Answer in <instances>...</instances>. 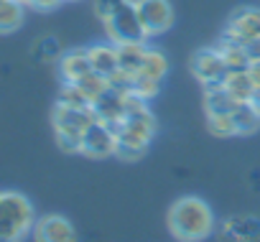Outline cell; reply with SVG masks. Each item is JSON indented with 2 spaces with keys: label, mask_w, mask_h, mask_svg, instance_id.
Wrapping results in <instances>:
<instances>
[{
  "label": "cell",
  "mask_w": 260,
  "mask_h": 242,
  "mask_svg": "<svg viewBox=\"0 0 260 242\" xmlns=\"http://www.w3.org/2000/svg\"><path fill=\"white\" fill-rule=\"evenodd\" d=\"M191 74L202 82V87H219L224 84L227 74H230V66L227 61L222 59V54L217 51V46L212 49H199L194 56H191Z\"/></svg>",
  "instance_id": "obj_5"
},
{
  "label": "cell",
  "mask_w": 260,
  "mask_h": 242,
  "mask_svg": "<svg viewBox=\"0 0 260 242\" xmlns=\"http://www.w3.org/2000/svg\"><path fill=\"white\" fill-rule=\"evenodd\" d=\"M64 3V0H28V6L34 8V11H54V8H59Z\"/></svg>",
  "instance_id": "obj_28"
},
{
  "label": "cell",
  "mask_w": 260,
  "mask_h": 242,
  "mask_svg": "<svg viewBox=\"0 0 260 242\" xmlns=\"http://www.w3.org/2000/svg\"><path fill=\"white\" fill-rule=\"evenodd\" d=\"M51 120H54V133H56L59 148L64 153H79L82 151V135L97 120V115H94L92 107L79 110V107H67V105L56 102Z\"/></svg>",
  "instance_id": "obj_2"
},
{
  "label": "cell",
  "mask_w": 260,
  "mask_h": 242,
  "mask_svg": "<svg viewBox=\"0 0 260 242\" xmlns=\"http://www.w3.org/2000/svg\"><path fill=\"white\" fill-rule=\"evenodd\" d=\"M34 239L36 242H77L74 224L61 214H46L36 219L34 224Z\"/></svg>",
  "instance_id": "obj_9"
},
{
  "label": "cell",
  "mask_w": 260,
  "mask_h": 242,
  "mask_svg": "<svg viewBox=\"0 0 260 242\" xmlns=\"http://www.w3.org/2000/svg\"><path fill=\"white\" fill-rule=\"evenodd\" d=\"M222 39L237 41V44H250L260 39V8H237L222 31Z\"/></svg>",
  "instance_id": "obj_8"
},
{
  "label": "cell",
  "mask_w": 260,
  "mask_h": 242,
  "mask_svg": "<svg viewBox=\"0 0 260 242\" xmlns=\"http://www.w3.org/2000/svg\"><path fill=\"white\" fill-rule=\"evenodd\" d=\"M21 3H26V6H28V0H21Z\"/></svg>",
  "instance_id": "obj_32"
},
{
  "label": "cell",
  "mask_w": 260,
  "mask_h": 242,
  "mask_svg": "<svg viewBox=\"0 0 260 242\" xmlns=\"http://www.w3.org/2000/svg\"><path fill=\"white\" fill-rule=\"evenodd\" d=\"M224 87L227 92L237 99V102H250L252 94H255V84L247 74V69H240V72H230L227 79H224Z\"/></svg>",
  "instance_id": "obj_19"
},
{
  "label": "cell",
  "mask_w": 260,
  "mask_h": 242,
  "mask_svg": "<svg viewBox=\"0 0 260 242\" xmlns=\"http://www.w3.org/2000/svg\"><path fill=\"white\" fill-rule=\"evenodd\" d=\"M36 217L31 201L18 191H3L0 204V242H21L28 232H34Z\"/></svg>",
  "instance_id": "obj_3"
},
{
  "label": "cell",
  "mask_w": 260,
  "mask_h": 242,
  "mask_svg": "<svg viewBox=\"0 0 260 242\" xmlns=\"http://www.w3.org/2000/svg\"><path fill=\"white\" fill-rule=\"evenodd\" d=\"M26 3L21 0H3L0 3V33H13L23 26Z\"/></svg>",
  "instance_id": "obj_17"
},
{
  "label": "cell",
  "mask_w": 260,
  "mask_h": 242,
  "mask_svg": "<svg viewBox=\"0 0 260 242\" xmlns=\"http://www.w3.org/2000/svg\"><path fill=\"white\" fill-rule=\"evenodd\" d=\"M247 74H250V79H252L255 89H260V61H252V64L247 66Z\"/></svg>",
  "instance_id": "obj_29"
},
{
  "label": "cell",
  "mask_w": 260,
  "mask_h": 242,
  "mask_svg": "<svg viewBox=\"0 0 260 242\" xmlns=\"http://www.w3.org/2000/svg\"><path fill=\"white\" fill-rule=\"evenodd\" d=\"M36 56L39 59H59L61 56V49H59V41L56 39H41L39 41V49H36Z\"/></svg>",
  "instance_id": "obj_27"
},
{
  "label": "cell",
  "mask_w": 260,
  "mask_h": 242,
  "mask_svg": "<svg viewBox=\"0 0 260 242\" xmlns=\"http://www.w3.org/2000/svg\"><path fill=\"white\" fill-rule=\"evenodd\" d=\"M92 110H94L97 120H102V123H110V125L115 128L120 120L125 117V112H127V94L110 87L102 97H97V99L92 102Z\"/></svg>",
  "instance_id": "obj_11"
},
{
  "label": "cell",
  "mask_w": 260,
  "mask_h": 242,
  "mask_svg": "<svg viewBox=\"0 0 260 242\" xmlns=\"http://www.w3.org/2000/svg\"><path fill=\"white\" fill-rule=\"evenodd\" d=\"M0 3H3V0H0Z\"/></svg>",
  "instance_id": "obj_33"
},
{
  "label": "cell",
  "mask_w": 260,
  "mask_h": 242,
  "mask_svg": "<svg viewBox=\"0 0 260 242\" xmlns=\"http://www.w3.org/2000/svg\"><path fill=\"white\" fill-rule=\"evenodd\" d=\"M105 31L112 39V44H143L146 28L138 18V8H136V0H127L122 8H117L107 21H105Z\"/></svg>",
  "instance_id": "obj_4"
},
{
  "label": "cell",
  "mask_w": 260,
  "mask_h": 242,
  "mask_svg": "<svg viewBox=\"0 0 260 242\" xmlns=\"http://www.w3.org/2000/svg\"><path fill=\"white\" fill-rule=\"evenodd\" d=\"M250 102H252V105L260 110V89H255V94H252V99H250Z\"/></svg>",
  "instance_id": "obj_30"
},
{
  "label": "cell",
  "mask_w": 260,
  "mask_h": 242,
  "mask_svg": "<svg viewBox=\"0 0 260 242\" xmlns=\"http://www.w3.org/2000/svg\"><path fill=\"white\" fill-rule=\"evenodd\" d=\"M0 204H3V191H0Z\"/></svg>",
  "instance_id": "obj_31"
},
{
  "label": "cell",
  "mask_w": 260,
  "mask_h": 242,
  "mask_svg": "<svg viewBox=\"0 0 260 242\" xmlns=\"http://www.w3.org/2000/svg\"><path fill=\"white\" fill-rule=\"evenodd\" d=\"M158 89H161V79H156V77H148V74H136V79H133V94H138L141 99H153L156 94H158Z\"/></svg>",
  "instance_id": "obj_23"
},
{
  "label": "cell",
  "mask_w": 260,
  "mask_h": 242,
  "mask_svg": "<svg viewBox=\"0 0 260 242\" xmlns=\"http://www.w3.org/2000/svg\"><path fill=\"white\" fill-rule=\"evenodd\" d=\"M207 125L214 135L219 138H232L235 133V123H232V115H207Z\"/></svg>",
  "instance_id": "obj_24"
},
{
  "label": "cell",
  "mask_w": 260,
  "mask_h": 242,
  "mask_svg": "<svg viewBox=\"0 0 260 242\" xmlns=\"http://www.w3.org/2000/svg\"><path fill=\"white\" fill-rule=\"evenodd\" d=\"M127 3V0H94V13H97V18L105 23L117 8H122Z\"/></svg>",
  "instance_id": "obj_26"
},
{
  "label": "cell",
  "mask_w": 260,
  "mask_h": 242,
  "mask_svg": "<svg viewBox=\"0 0 260 242\" xmlns=\"http://www.w3.org/2000/svg\"><path fill=\"white\" fill-rule=\"evenodd\" d=\"M136 8L148 39L161 36L174 26V8L169 0H136Z\"/></svg>",
  "instance_id": "obj_6"
},
{
  "label": "cell",
  "mask_w": 260,
  "mask_h": 242,
  "mask_svg": "<svg viewBox=\"0 0 260 242\" xmlns=\"http://www.w3.org/2000/svg\"><path fill=\"white\" fill-rule=\"evenodd\" d=\"M222 242H257L260 239V219L252 214H235L219 229Z\"/></svg>",
  "instance_id": "obj_10"
},
{
  "label": "cell",
  "mask_w": 260,
  "mask_h": 242,
  "mask_svg": "<svg viewBox=\"0 0 260 242\" xmlns=\"http://www.w3.org/2000/svg\"><path fill=\"white\" fill-rule=\"evenodd\" d=\"M74 84H79V89L94 102L97 97H102L107 89H110V79L107 77H102V74H97V72H89V74H84L79 82H74Z\"/></svg>",
  "instance_id": "obj_21"
},
{
  "label": "cell",
  "mask_w": 260,
  "mask_h": 242,
  "mask_svg": "<svg viewBox=\"0 0 260 242\" xmlns=\"http://www.w3.org/2000/svg\"><path fill=\"white\" fill-rule=\"evenodd\" d=\"M89 54V64H92V72L102 74V77H110L120 69V61H117V46L112 44H94L87 49Z\"/></svg>",
  "instance_id": "obj_13"
},
{
  "label": "cell",
  "mask_w": 260,
  "mask_h": 242,
  "mask_svg": "<svg viewBox=\"0 0 260 242\" xmlns=\"http://www.w3.org/2000/svg\"><path fill=\"white\" fill-rule=\"evenodd\" d=\"M56 102H59V105H67V107H79V110L92 107V99H89V97L79 89V84H74V82H64V84H61Z\"/></svg>",
  "instance_id": "obj_20"
},
{
  "label": "cell",
  "mask_w": 260,
  "mask_h": 242,
  "mask_svg": "<svg viewBox=\"0 0 260 242\" xmlns=\"http://www.w3.org/2000/svg\"><path fill=\"white\" fill-rule=\"evenodd\" d=\"M232 123L237 135H252L260 128V110L252 102H240L232 112Z\"/></svg>",
  "instance_id": "obj_16"
},
{
  "label": "cell",
  "mask_w": 260,
  "mask_h": 242,
  "mask_svg": "<svg viewBox=\"0 0 260 242\" xmlns=\"http://www.w3.org/2000/svg\"><path fill=\"white\" fill-rule=\"evenodd\" d=\"M237 105H240V102L227 92L224 84H219V87H207V89H204L207 115H232Z\"/></svg>",
  "instance_id": "obj_14"
},
{
  "label": "cell",
  "mask_w": 260,
  "mask_h": 242,
  "mask_svg": "<svg viewBox=\"0 0 260 242\" xmlns=\"http://www.w3.org/2000/svg\"><path fill=\"white\" fill-rule=\"evenodd\" d=\"M217 51H219V54H222V59L227 61L230 72H240V69H247V66H250V56H247L245 46H242V44H237V41L219 39Z\"/></svg>",
  "instance_id": "obj_18"
},
{
  "label": "cell",
  "mask_w": 260,
  "mask_h": 242,
  "mask_svg": "<svg viewBox=\"0 0 260 242\" xmlns=\"http://www.w3.org/2000/svg\"><path fill=\"white\" fill-rule=\"evenodd\" d=\"M117 148V133L110 123H102V120H94V123L84 130L82 135V151L89 158H107L115 156Z\"/></svg>",
  "instance_id": "obj_7"
},
{
  "label": "cell",
  "mask_w": 260,
  "mask_h": 242,
  "mask_svg": "<svg viewBox=\"0 0 260 242\" xmlns=\"http://www.w3.org/2000/svg\"><path fill=\"white\" fill-rule=\"evenodd\" d=\"M117 46V61H120V69L127 72V74H141L143 69V61H146V41L143 44H115Z\"/></svg>",
  "instance_id": "obj_15"
},
{
  "label": "cell",
  "mask_w": 260,
  "mask_h": 242,
  "mask_svg": "<svg viewBox=\"0 0 260 242\" xmlns=\"http://www.w3.org/2000/svg\"><path fill=\"white\" fill-rule=\"evenodd\" d=\"M59 72H61L64 82H79L84 74H89L92 64H89L87 49H72V51L61 54L59 56Z\"/></svg>",
  "instance_id": "obj_12"
},
{
  "label": "cell",
  "mask_w": 260,
  "mask_h": 242,
  "mask_svg": "<svg viewBox=\"0 0 260 242\" xmlns=\"http://www.w3.org/2000/svg\"><path fill=\"white\" fill-rule=\"evenodd\" d=\"M169 229L179 242H199L214 229V212L199 196H181L169 209Z\"/></svg>",
  "instance_id": "obj_1"
},
{
  "label": "cell",
  "mask_w": 260,
  "mask_h": 242,
  "mask_svg": "<svg viewBox=\"0 0 260 242\" xmlns=\"http://www.w3.org/2000/svg\"><path fill=\"white\" fill-rule=\"evenodd\" d=\"M148 151V146H141V143H125V141H117V148H115V156L120 161H138L143 153Z\"/></svg>",
  "instance_id": "obj_25"
},
{
  "label": "cell",
  "mask_w": 260,
  "mask_h": 242,
  "mask_svg": "<svg viewBox=\"0 0 260 242\" xmlns=\"http://www.w3.org/2000/svg\"><path fill=\"white\" fill-rule=\"evenodd\" d=\"M141 72H143V74H148V77L164 79V77L169 74V59H166L161 51L148 49V51H146V61H143V69H141Z\"/></svg>",
  "instance_id": "obj_22"
}]
</instances>
